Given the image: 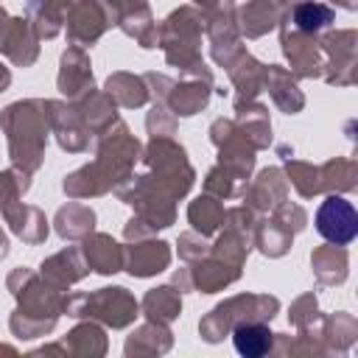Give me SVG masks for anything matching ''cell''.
<instances>
[{
  "label": "cell",
  "instance_id": "1",
  "mask_svg": "<svg viewBox=\"0 0 358 358\" xmlns=\"http://www.w3.org/2000/svg\"><path fill=\"white\" fill-rule=\"evenodd\" d=\"M316 229L324 241L344 246L358 235V213L347 199L327 196L316 210Z\"/></svg>",
  "mask_w": 358,
  "mask_h": 358
},
{
  "label": "cell",
  "instance_id": "2",
  "mask_svg": "<svg viewBox=\"0 0 358 358\" xmlns=\"http://www.w3.org/2000/svg\"><path fill=\"white\" fill-rule=\"evenodd\" d=\"M232 344L246 358L266 355L271 350V330L266 324H238L232 333Z\"/></svg>",
  "mask_w": 358,
  "mask_h": 358
},
{
  "label": "cell",
  "instance_id": "3",
  "mask_svg": "<svg viewBox=\"0 0 358 358\" xmlns=\"http://www.w3.org/2000/svg\"><path fill=\"white\" fill-rule=\"evenodd\" d=\"M294 22L299 31H319L333 22V11L322 3H302L294 14Z\"/></svg>",
  "mask_w": 358,
  "mask_h": 358
}]
</instances>
